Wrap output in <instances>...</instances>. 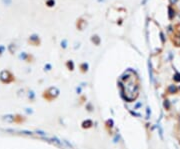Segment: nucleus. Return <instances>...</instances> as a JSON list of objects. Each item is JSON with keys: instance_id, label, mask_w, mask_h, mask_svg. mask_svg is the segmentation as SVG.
I'll use <instances>...</instances> for the list:
<instances>
[{"instance_id": "1", "label": "nucleus", "mask_w": 180, "mask_h": 149, "mask_svg": "<svg viewBox=\"0 0 180 149\" xmlns=\"http://www.w3.org/2000/svg\"><path fill=\"white\" fill-rule=\"evenodd\" d=\"M11 77H12V76H11V74H10L9 71L3 70L1 73H0V79H1V81H2V82H4V83L10 82V81L12 80Z\"/></svg>"}, {"instance_id": "2", "label": "nucleus", "mask_w": 180, "mask_h": 149, "mask_svg": "<svg viewBox=\"0 0 180 149\" xmlns=\"http://www.w3.org/2000/svg\"><path fill=\"white\" fill-rule=\"evenodd\" d=\"M58 95H59V90H58V88H56V87H51V88H49V90L47 91V97L49 99L55 98Z\"/></svg>"}, {"instance_id": "3", "label": "nucleus", "mask_w": 180, "mask_h": 149, "mask_svg": "<svg viewBox=\"0 0 180 149\" xmlns=\"http://www.w3.org/2000/svg\"><path fill=\"white\" fill-rule=\"evenodd\" d=\"M179 90V88L175 85V84H170L168 87H167V92L168 94H170V95H173V94H176Z\"/></svg>"}, {"instance_id": "4", "label": "nucleus", "mask_w": 180, "mask_h": 149, "mask_svg": "<svg viewBox=\"0 0 180 149\" xmlns=\"http://www.w3.org/2000/svg\"><path fill=\"white\" fill-rule=\"evenodd\" d=\"M2 119L4 121H7V122H13V121L15 120V116H14V115L9 114V115H5V116H3Z\"/></svg>"}, {"instance_id": "5", "label": "nucleus", "mask_w": 180, "mask_h": 149, "mask_svg": "<svg viewBox=\"0 0 180 149\" xmlns=\"http://www.w3.org/2000/svg\"><path fill=\"white\" fill-rule=\"evenodd\" d=\"M163 107H164V109L166 110H170L171 109V102L169 101V99H164L163 101Z\"/></svg>"}, {"instance_id": "6", "label": "nucleus", "mask_w": 180, "mask_h": 149, "mask_svg": "<svg viewBox=\"0 0 180 149\" xmlns=\"http://www.w3.org/2000/svg\"><path fill=\"white\" fill-rule=\"evenodd\" d=\"M173 80H174V82H176V83L180 82V72H178V71L175 72V74L173 75Z\"/></svg>"}, {"instance_id": "7", "label": "nucleus", "mask_w": 180, "mask_h": 149, "mask_svg": "<svg viewBox=\"0 0 180 149\" xmlns=\"http://www.w3.org/2000/svg\"><path fill=\"white\" fill-rule=\"evenodd\" d=\"M82 126H83V128H89V127H91L92 126V121L91 120L84 121V122L82 123Z\"/></svg>"}, {"instance_id": "8", "label": "nucleus", "mask_w": 180, "mask_h": 149, "mask_svg": "<svg viewBox=\"0 0 180 149\" xmlns=\"http://www.w3.org/2000/svg\"><path fill=\"white\" fill-rule=\"evenodd\" d=\"M157 128H158L159 136H160V138H161V139L163 140V129H162V127H161V125H160V124H158V125H157Z\"/></svg>"}, {"instance_id": "9", "label": "nucleus", "mask_w": 180, "mask_h": 149, "mask_svg": "<svg viewBox=\"0 0 180 149\" xmlns=\"http://www.w3.org/2000/svg\"><path fill=\"white\" fill-rule=\"evenodd\" d=\"M148 68H149V76H150V81L153 82V71H152V67L150 63H148Z\"/></svg>"}, {"instance_id": "10", "label": "nucleus", "mask_w": 180, "mask_h": 149, "mask_svg": "<svg viewBox=\"0 0 180 149\" xmlns=\"http://www.w3.org/2000/svg\"><path fill=\"white\" fill-rule=\"evenodd\" d=\"M28 98H29L30 100H34V98H35V93L33 92V91H29V92H28Z\"/></svg>"}, {"instance_id": "11", "label": "nucleus", "mask_w": 180, "mask_h": 149, "mask_svg": "<svg viewBox=\"0 0 180 149\" xmlns=\"http://www.w3.org/2000/svg\"><path fill=\"white\" fill-rule=\"evenodd\" d=\"M150 115H151V110H150L149 107H147V108H146V118L149 119L150 118Z\"/></svg>"}, {"instance_id": "12", "label": "nucleus", "mask_w": 180, "mask_h": 149, "mask_svg": "<svg viewBox=\"0 0 180 149\" xmlns=\"http://www.w3.org/2000/svg\"><path fill=\"white\" fill-rule=\"evenodd\" d=\"M92 41H93V42H94V41H95V43H96V44H99V42H100V40H99L98 36H93V38H92Z\"/></svg>"}, {"instance_id": "13", "label": "nucleus", "mask_w": 180, "mask_h": 149, "mask_svg": "<svg viewBox=\"0 0 180 149\" xmlns=\"http://www.w3.org/2000/svg\"><path fill=\"white\" fill-rule=\"evenodd\" d=\"M81 68H82L83 71H87V69H88V65L86 64V63H83V64L81 65Z\"/></svg>"}, {"instance_id": "14", "label": "nucleus", "mask_w": 180, "mask_h": 149, "mask_svg": "<svg viewBox=\"0 0 180 149\" xmlns=\"http://www.w3.org/2000/svg\"><path fill=\"white\" fill-rule=\"evenodd\" d=\"M67 66L70 68V70H73V68H74V65H73V62H72V61H69V62L67 63Z\"/></svg>"}, {"instance_id": "15", "label": "nucleus", "mask_w": 180, "mask_h": 149, "mask_svg": "<svg viewBox=\"0 0 180 149\" xmlns=\"http://www.w3.org/2000/svg\"><path fill=\"white\" fill-rule=\"evenodd\" d=\"M160 38H161L162 43H164V42H165V38H164V34H163L162 32H160Z\"/></svg>"}, {"instance_id": "16", "label": "nucleus", "mask_w": 180, "mask_h": 149, "mask_svg": "<svg viewBox=\"0 0 180 149\" xmlns=\"http://www.w3.org/2000/svg\"><path fill=\"white\" fill-rule=\"evenodd\" d=\"M169 11H170V15H169V18L171 19V18L173 17V12H172V9H171V7H169Z\"/></svg>"}, {"instance_id": "17", "label": "nucleus", "mask_w": 180, "mask_h": 149, "mask_svg": "<svg viewBox=\"0 0 180 149\" xmlns=\"http://www.w3.org/2000/svg\"><path fill=\"white\" fill-rule=\"evenodd\" d=\"M107 123H108V124H110V125H109L110 127H112V126H113V121H112V120H108V121H107Z\"/></svg>"}, {"instance_id": "18", "label": "nucleus", "mask_w": 180, "mask_h": 149, "mask_svg": "<svg viewBox=\"0 0 180 149\" xmlns=\"http://www.w3.org/2000/svg\"><path fill=\"white\" fill-rule=\"evenodd\" d=\"M25 111L27 112L28 114H31V113H32V110H29V108H26V109H25Z\"/></svg>"}, {"instance_id": "19", "label": "nucleus", "mask_w": 180, "mask_h": 149, "mask_svg": "<svg viewBox=\"0 0 180 149\" xmlns=\"http://www.w3.org/2000/svg\"><path fill=\"white\" fill-rule=\"evenodd\" d=\"M61 45H62V47H66V40H63V42L61 43Z\"/></svg>"}, {"instance_id": "20", "label": "nucleus", "mask_w": 180, "mask_h": 149, "mask_svg": "<svg viewBox=\"0 0 180 149\" xmlns=\"http://www.w3.org/2000/svg\"><path fill=\"white\" fill-rule=\"evenodd\" d=\"M47 68V70H50V68H51V66L49 65V64H47V65H45V69Z\"/></svg>"}, {"instance_id": "21", "label": "nucleus", "mask_w": 180, "mask_h": 149, "mask_svg": "<svg viewBox=\"0 0 180 149\" xmlns=\"http://www.w3.org/2000/svg\"><path fill=\"white\" fill-rule=\"evenodd\" d=\"M4 50V47L3 46H0V52H2Z\"/></svg>"}, {"instance_id": "22", "label": "nucleus", "mask_w": 180, "mask_h": 149, "mask_svg": "<svg viewBox=\"0 0 180 149\" xmlns=\"http://www.w3.org/2000/svg\"><path fill=\"white\" fill-rule=\"evenodd\" d=\"M76 90H77V92H78V93H80V92H81V88H80V87H79V88H77V89H76Z\"/></svg>"}, {"instance_id": "23", "label": "nucleus", "mask_w": 180, "mask_h": 149, "mask_svg": "<svg viewBox=\"0 0 180 149\" xmlns=\"http://www.w3.org/2000/svg\"><path fill=\"white\" fill-rule=\"evenodd\" d=\"M178 88H179V90H180V86H179V87H178Z\"/></svg>"}]
</instances>
